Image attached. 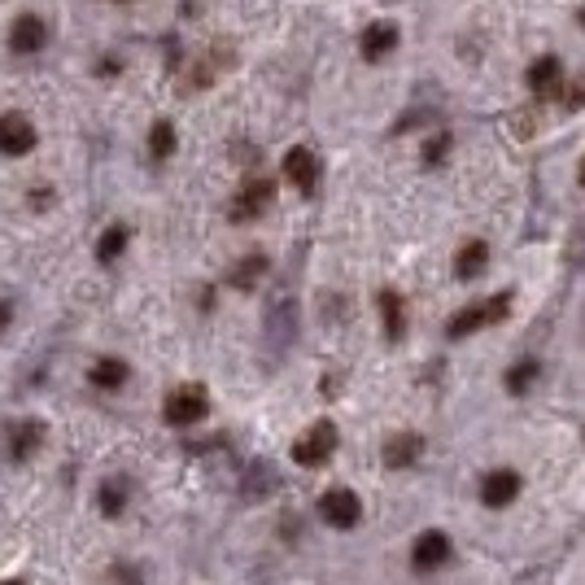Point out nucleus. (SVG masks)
I'll use <instances>...</instances> for the list:
<instances>
[{
  "label": "nucleus",
  "instance_id": "f257e3e1",
  "mask_svg": "<svg viewBox=\"0 0 585 585\" xmlns=\"http://www.w3.org/2000/svg\"><path fill=\"white\" fill-rule=\"evenodd\" d=\"M507 310H511V297L507 293L489 297V302H481V306H468V310H459V315L446 324V337L459 341V337H468V332H481L489 324H498V319H507Z\"/></svg>",
  "mask_w": 585,
  "mask_h": 585
},
{
  "label": "nucleus",
  "instance_id": "f03ea898",
  "mask_svg": "<svg viewBox=\"0 0 585 585\" xmlns=\"http://www.w3.org/2000/svg\"><path fill=\"white\" fill-rule=\"evenodd\" d=\"M206 411H210V398H206V389L201 385H179L166 393V424H175V428H188V424H197V420H206Z\"/></svg>",
  "mask_w": 585,
  "mask_h": 585
},
{
  "label": "nucleus",
  "instance_id": "7ed1b4c3",
  "mask_svg": "<svg viewBox=\"0 0 585 585\" xmlns=\"http://www.w3.org/2000/svg\"><path fill=\"white\" fill-rule=\"evenodd\" d=\"M332 450H337V428L328 420H319L306 428V437L293 441V463H302V468H324L332 459Z\"/></svg>",
  "mask_w": 585,
  "mask_h": 585
},
{
  "label": "nucleus",
  "instance_id": "20e7f679",
  "mask_svg": "<svg viewBox=\"0 0 585 585\" xmlns=\"http://www.w3.org/2000/svg\"><path fill=\"white\" fill-rule=\"evenodd\" d=\"M271 197H276V184H271V179H262V175L245 179V184H241V193L232 197V219H236V223L258 219V214L271 206Z\"/></svg>",
  "mask_w": 585,
  "mask_h": 585
},
{
  "label": "nucleus",
  "instance_id": "39448f33",
  "mask_svg": "<svg viewBox=\"0 0 585 585\" xmlns=\"http://www.w3.org/2000/svg\"><path fill=\"white\" fill-rule=\"evenodd\" d=\"M319 511H324V520L332 529H354V524L363 520V503H358L354 489H328V494L319 498Z\"/></svg>",
  "mask_w": 585,
  "mask_h": 585
},
{
  "label": "nucleus",
  "instance_id": "423d86ee",
  "mask_svg": "<svg viewBox=\"0 0 585 585\" xmlns=\"http://www.w3.org/2000/svg\"><path fill=\"white\" fill-rule=\"evenodd\" d=\"M284 175H289V184L297 188V193L310 197L319 188V158L306 145H293L289 153H284Z\"/></svg>",
  "mask_w": 585,
  "mask_h": 585
},
{
  "label": "nucleus",
  "instance_id": "0eeeda50",
  "mask_svg": "<svg viewBox=\"0 0 585 585\" xmlns=\"http://www.w3.org/2000/svg\"><path fill=\"white\" fill-rule=\"evenodd\" d=\"M446 559H450V537L441 533V529H428V533L415 537V546H411L415 572H433V568L446 564Z\"/></svg>",
  "mask_w": 585,
  "mask_h": 585
},
{
  "label": "nucleus",
  "instance_id": "6e6552de",
  "mask_svg": "<svg viewBox=\"0 0 585 585\" xmlns=\"http://www.w3.org/2000/svg\"><path fill=\"white\" fill-rule=\"evenodd\" d=\"M31 149H35L31 118H22V114H5V118H0V153L22 158V153H31Z\"/></svg>",
  "mask_w": 585,
  "mask_h": 585
},
{
  "label": "nucleus",
  "instance_id": "1a4fd4ad",
  "mask_svg": "<svg viewBox=\"0 0 585 585\" xmlns=\"http://www.w3.org/2000/svg\"><path fill=\"white\" fill-rule=\"evenodd\" d=\"M516 494H520V476L511 468H498V472H489L481 481V503L489 511H503L507 503H516Z\"/></svg>",
  "mask_w": 585,
  "mask_h": 585
},
{
  "label": "nucleus",
  "instance_id": "9d476101",
  "mask_svg": "<svg viewBox=\"0 0 585 585\" xmlns=\"http://www.w3.org/2000/svg\"><path fill=\"white\" fill-rule=\"evenodd\" d=\"M398 22H372V27L363 31V40H358V49H363V62H385V57L398 49Z\"/></svg>",
  "mask_w": 585,
  "mask_h": 585
},
{
  "label": "nucleus",
  "instance_id": "9b49d317",
  "mask_svg": "<svg viewBox=\"0 0 585 585\" xmlns=\"http://www.w3.org/2000/svg\"><path fill=\"white\" fill-rule=\"evenodd\" d=\"M380 455H385V468H415V463H420V455H424V437L420 433H398V437H389L385 441V450H380Z\"/></svg>",
  "mask_w": 585,
  "mask_h": 585
},
{
  "label": "nucleus",
  "instance_id": "f8f14e48",
  "mask_svg": "<svg viewBox=\"0 0 585 585\" xmlns=\"http://www.w3.org/2000/svg\"><path fill=\"white\" fill-rule=\"evenodd\" d=\"M559 83H564V62H559V57H537L529 66V88L537 97H555Z\"/></svg>",
  "mask_w": 585,
  "mask_h": 585
},
{
  "label": "nucleus",
  "instance_id": "ddd939ff",
  "mask_svg": "<svg viewBox=\"0 0 585 585\" xmlns=\"http://www.w3.org/2000/svg\"><path fill=\"white\" fill-rule=\"evenodd\" d=\"M44 44V22L35 14H22L14 27H9V49L14 53H35Z\"/></svg>",
  "mask_w": 585,
  "mask_h": 585
},
{
  "label": "nucleus",
  "instance_id": "4468645a",
  "mask_svg": "<svg viewBox=\"0 0 585 585\" xmlns=\"http://www.w3.org/2000/svg\"><path fill=\"white\" fill-rule=\"evenodd\" d=\"M40 441H44V428L27 420V424H14V433H9V459L14 463H27L35 450H40Z\"/></svg>",
  "mask_w": 585,
  "mask_h": 585
},
{
  "label": "nucleus",
  "instance_id": "2eb2a0df",
  "mask_svg": "<svg viewBox=\"0 0 585 585\" xmlns=\"http://www.w3.org/2000/svg\"><path fill=\"white\" fill-rule=\"evenodd\" d=\"M485 267H489V245H485V241H468V245H463L459 254H455V276H459V280H476Z\"/></svg>",
  "mask_w": 585,
  "mask_h": 585
},
{
  "label": "nucleus",
  "instance_id": "dca6fc26",
  "mask_svg": "<svg viewBox=\"0 0 585 585\" xmlns=\"http://www.w3.org/2000/svg\"><path fill=\"white\" fill-rule=\"evenodd\" d=\"M380 315H385V337L398 341L402 332H407V306H402V297L393 289H380Z\"/></svg>",
  "mask_w": 585,
  "mask_h": 585
},
{
  "label": "nucleus",
  "instance_id": "f3484780",
  "mask_svg": "<svg viewBox=\"0 0 585 585\" xmlns=\"http://www.w3.org/2000/svg\"><path fill=\"white\" fill-rule=\"evenodd\" d=\"M88 380L97 389H118V385H127V363L123 358H101V363H92Z\"/></svg>",
  "mask_w": 585,
  "mask_h": 585
},
{
  "label": "nucleus",
  "instance_id": "a211bd4d",
  "mask_svg": "<svg viewBox=\"0 0 585 585\" xmlns=\"http://www.w3.org/2000/svg\"><path fill=\"white\" fill-rule=\"evenodd\" d=\"M262 271H267V258H262V254H249L245 262H236V267H232V284H236V289H254V284H258V276H262Z\"/></svg>",
  "mask_w": 585,
  "mask_h": 585
},
{
  "label": "nucleus",
  "instance_id": "6ab92c4d",
  "mask_svg": "<svg viewBox=\"0 0 585 585\" xmlns=\"http://www.w3.org/2000/svg\"><path fill=\"white\" fill-rule=\"evenodd\" d=\"M537 372H542V367H537V358H520V363L507 372V389L516 393V398H520V393H529L533 380H537Z\"/></svg>",
  "mask_w": 585,
  "mask_h": 585
},
{
  "label": "nucleus",
  "instance_id": "aec40b11",
  "mask_svg": "<svg viewBox=\"0 0 585 585\" xmlns=\"http://www.w3.org/2000/svg\"><path fill=\"white\" fill-rule=\"evenodd\" d=\"M149 153L158 162H166L175 153V127L171 123H153V131H149Z\"/></svg>",
  "mask_w": 585,
  "mask_h": 585
},
{
  "label": "nucleus",
  "instance_id": "412c9836",
  "mask_svg": "<svg viewBox=\"0 0 585 585\" xmlns=\"http://www.w3.org/2000/svg\"><path fill=\"white\" fill-rule=\"evenodd\" d=\"M97 498H101V511H105V516H118V511H123V503H127V485H123V481H105Z\"/></svg>",
  "mask_w": 585,
  "mask_h": 585
},
{
  "label": "nucleus",
  "instance_id": "4be33fe9",
  "mask_svg": "<svg viewBox=\"0 0 585 585\" xmlns=\"http://www.w3.org/2000/svg\"><path fill=\"white\" fill-rule=\"evenodd\" d=\"M123 245H127V228H110L101 236V245H97V258L101 262H114L118 254H123Z\"/></svg>",
  "mask_w": 585,
  "mask_h": 585
},
{
  "label": "nucleus",
  "instance_id": "5701e85b",
  "mask_svg": "<svg viewBox=\"0 0 585 585\" xmlns=\"http://www.w3.org/2000/svg\"><path fill=\"white\" fill-rule=\"evenodd\" d=\"M559 97H564V110H581V105H585V79L568 83V88H559Z\"/></svg>",
  "mask_w": 585,
  "mask_h": 585
},
{
  "label": "nucleus",
  "instance_id": "b1692460",
  "mask_svg": "<svg viewBox=\"0 0 585 585\" xmlns=\"http://www.w3.org/2000/svg\"><path fill=\"white\" fill-rule=\"evenodd\" d=\"M446 149H450V136L428 140V145H424V162H441V158H446Z\"/></svg>",
  "mask_w": 585,
  "mask_h": 585
},
{
  "label": "nucleus",
  "instance_id": "393cba45",
  "mask_svg": "<svg viewBox=\"0 0 585 585\" xmlns=\"http://www.w3.org/2000/svg\"><path fill=\"white\" fill-rule=\"evenodd\" d=\"M9 324V306H0V328H5Z\"/></svg>",
  "mask_w": 585,
  "mask_h": 585
},
{
  "label": "nucleus",
  "instance_id": "a878e982",
  "mask_svg": "<svg viewBox=\"0 0 585 585\" xmlns=\"http://www.w3.org/2000/svg\"><path fill=\"white\" fill-rule=\"evenodd\" d=\"M577 175H581V188H585V158H581V171Z\"/></svg>",
  "mask_w": 585,
  "mask_h": 585
},
{
  "label": "nucleus",
  "instance_id": "bb28decb",
  "mask_svg": "<svg viewBox=\"0 0 585 585\" xmlns=\"http://www.w3.org/2000/svg\"><path fill=\"white\" fill-rule=\"evenodd\" d=\"M0 585H22V581H0Z\"/></svg>",
  "mask_w": 585,
  "mask_h": 585
},
{
  "label": "nucleus",
  "instance_id": "cd10ccee",
  "mask_svg": "<svg viewBox=\"0 0 585 585\" xmlns=\"http://www.w3.org/2000/svg\"><path fill=\"white\" fill-rule=\"evenodd\" d=\"M581 22H585V9H581Z\"/></svg>",
  "mask_w": 585,
  "mask_h": 585
}]
</instances>
